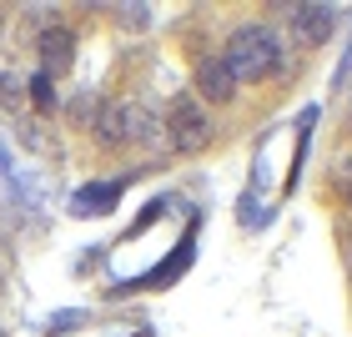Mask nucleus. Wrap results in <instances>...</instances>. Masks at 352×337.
Instances as JSON below:
<instances>
[{
	"label": "nucleus",
	"instance_id": "nucleus-8",
	"mask_svg": "<svg viewBox=\"0 0 352 337\" xmlns=\"http://www.w3.org/2000/svg\"><path fill=\"white\" fill-rule=\"evenodd\" d=\"M0 36H6V10H0Z\"/></svg>",
	"mask_w": 352,
	"mask_h": 337
},
{
	"label": "nucleus",
	"instance_id": "nucleus-2",
	"mask_svg": "<svg viewBox=\"0 0 352 337\" xmlns=\"http://www.w3.org/2000/svg\"><path fill=\"white\" fill-rule=\"evenodd\" d=\"M156 136H162V121L141 101H116L96 116V141H106V146H146Z\"/></svg>",
	"mask_w": 352,
	"mask_h": 337
},
{
	"label": "nucleus",
	"instance_id": "nucleus-1",
	"mask_svg": "<svg viewBox=\"0 0 352 337\" xmlns=\"http://www.w3.org/2000/svg\"><path fill=\"white\" fill-rule=\"evenodd\" d=\"M277 56H282V41L272 36L267 25H242L236 36L227 41V56H221V66L232 71V81H267L272 71H277Z\"/></svg>",
	"mask_w": 352,
	"mask_h": 337
},
{
	"label": "nucleus",
	"instance_id": "nucleus-7",
	"mask_svg": "<svg viewBox=\"0 0 352 337\" xmlns=\"http://www.w3.org/2000/svg\"><path fill=\"white\" fill-rule=\"evenodd\" d=\"M15 91H21V86H15V71H10V66H0V96H6V101H10Z\"/></svg>",
	"mask_w": 352,
	"mask_h": 337
},
{
	"label": "nucleus",
	"instance_id": "nucleus-4",
	"mask_svg": "<svg viewBox=\"0 0 352 337\" xmlns=\"http://www.w3.org/2000/svg\"><path fill=\"white\" fill-rule=\"evenodd\" d=\"M332 25H338V15L327 6H297L292 10V41L297 45H322L332 41Z\"/></svg>",
	"mask_w": 352,
	"mask_h": 337
},
{
	"label": "nucleus",
	"instance_id": "nucleus-3",
	"mask_svg": "<svg viewBox=\"0 0 352 337\" xmlns=\"http://www.w3.org/2000/svg\"><path fill=\"white\" fill-rule=\"evenodd\" d=\"M162 131L176 151H201V146H212V136H217V126L212 116H206V106L201 101H186V96H176L171 111H166V121H162Z\"/></svg>",
	"mask_w": 352,
	"mask_h": 337
},
{
	"label": "nucleus",
	"instance_id": "nucleus-6",
	"mask_svg": "<svg viewBox=\"0 0 352 337\" xmlns=\"http://www.w3.org/2000/svg\"><path fill=\"white\" fill-rule=\"evenodd\" d=\"M197 91H201V101H212V106H227L236 96V81H232V71L221 66V56H212V61L197 66Z\"/></svg>",
	"mask_w": 352,
	"mask_h": 337
},
{
	"label": "nucleus",
	"instance_id": "nucleus-5",
	"mask_svg": "<svg viewBox=\"0 0 352 337\" xmlns=\"http://www.w3.org/2000/svg\"><path fill=\"white\" fill-rule=\"evenodd\" d=\"M36 51H41V61H45V76L66 71L71 61H76V30H66V25H51V30H41Z\"/></svg>",
	"mask_w": 352,
	"mask_h": 337
},
{
	"label": "nucleus",
	"instance_id": "nucleus-9",
	"mask_svg": "<svg viewBox=\"0 0 352 337\" xmlns=\"http://www.w3.org/2000/svg\"><path fill=\"white\" fill-rule=\"evenodd\" d=\"M347 206H352V191H347Z\"/></svg>",
	"mask_w": 352,
	"mask_h": 337
}]
</instances>
